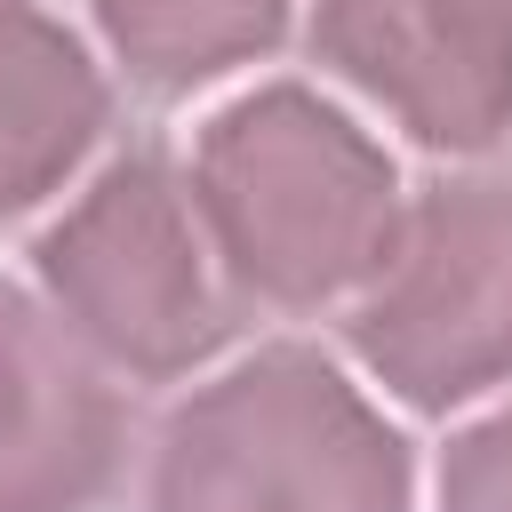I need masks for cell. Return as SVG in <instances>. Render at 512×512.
<instances>
[{"mask_svg":"<svg viewBox=\"0 0 512 512\" xmlns=\"http://www.w3.org/2000/svg\"><path fill=\"white\" fill-rule=\"evenodd\" d=\"M312 56L432 152L512 128V0H312Z\"/></svg>","mask_w":512,"mask_h":512,"instance_id":"8992f818","label":"cell"},{"mask_svg":"<svg viewBox=\"0 0 512 512\" xmlns=\"http://www.w3.org/2000/svg\"><path fill=\"white\" fill-rule=\"evenodd\" d=\"M408 440L312 344H264L152 432L144 512H408Z\"/></svg>","mask_w":512,"mask_h":512,"instance_id":"7a4b0ae2","label":"cell"},{"mask_svg":"<svg viewBox=\"0 0 512 512\" xmlns=\"http://www.w3.org/2000/svg\"><path fill=\"white\" fill-rule=\"evenodd\" d=\"M112 128V88L88 64V48L40 16L8 8L0 16V224L64 192V176L104 144Z\"/></svg>","mask_w":512,"mask_h":512,"instance_id":"52a82bcc","label":"cell"},{"mask_svg":"<svg viewBox=\"0 0 512 512\" xmlns=\"http://www.w3.org/2000/svg\"><path fill=\"white\" fill-rule=\"evenodd\" d=\"M136 408L48 296L0 280V512H120Z\"/></svg>","mask_w":512,"mask_h":512,"instance_id":"5b68a950","label":"cell"},{"mask_svg":"<svg viewBox=\"0 0 512 512\" xmlns=\"http://www.w3.org/2000/svg\"><path fill=\"white\" fill-rule=\"evenodd\" d=\"M440 512H512V400L448 440V456H440Z\"/></svg>","mask_w":512,"mask_h":512,"instance_id":"9c48e42d","label":"cell"},{"mask_svg":"<svg viewBox=\"0 0 512 512\" xmlns=\"http://www.w3.org/2000/svg\"><path fill=\"white\" fill-rule=\"evenodd\" d=\"M192 200L232 288L264 312L352 304L408 216L392 152L296 80H272L200 128Z\"/></svg>","mask_w":512,"mask_h":512,"instance_id":"6da1fadb","label":"cell"},{"mask_svg":"<svg viewBox=\"0 0 512 512\" xmlns=\"http://www.w3.org/2000/svg\"><path fill=\"white\" fill-rule=\"evenodd\" d=\"M344 336L416 416L512 384V176H432L384 272L344 304Z\"/></svg>","mask_w":512,"mask_h":512,"instance_id":"277c9868","label":"cell"},{"mask_svg":"<svg viewBox=\"0 0 512 512\" xmlns=\"http://www.w3.org/2000/svg\"><path fill=\"white\" fill-rule=\"evenodd\" d=\"M32 272L56 320L128 384H176L208 368L248 320L192 176L160 144H128L40 232Z\"/></svg>","mask_w":512,"mask_h":512,"instance_id":"3957f363","label":"cell"},{"mask_svg":"<svg viewBox=\"0 0 512 512\" xmlns=\"http://www.w3.org/2000/svg\"><path fill=\"white\" fill-rule=\"evenodd\" d=\"M8 8H32V0H0V16H8Z\"/></svg>","mask_w":512,"mask_h":512,"instance_id":"30bf717a","label":"cell"},{"mask_svg":"<svg viewBox=\"0 0 512 512\" xmlns=\"http://www.w3.org/2000/svg\"><path fill=\"white\" fill-rule=\"evenodd\" d=\"M96 32L136 96L176 104L272 56L288 32V0H96Z\"/></svg>","mask_w":512,"mask_h":512,"instance_id":"ba28073f","label":"cell"}]
</instances>
